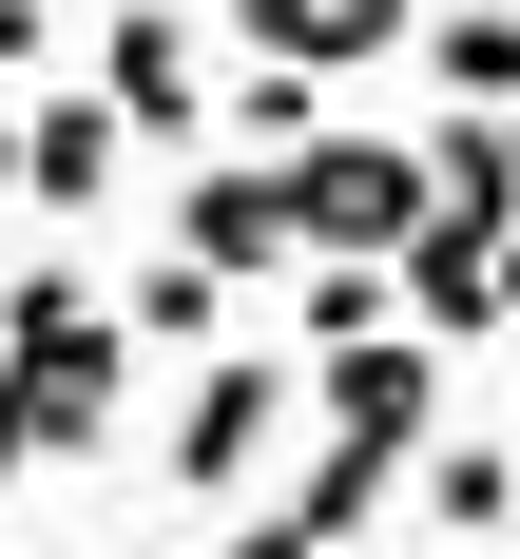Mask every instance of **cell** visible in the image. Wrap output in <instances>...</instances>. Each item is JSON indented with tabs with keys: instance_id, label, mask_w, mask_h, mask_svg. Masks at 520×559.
I'll return each mask as SVG.
<instances>
[{
	"instance_id": "obj_1",
	"label": "cell",
	"mask_w": 520,
	"mask_h": 559,
	"mask_svg": "<svg viewBox=\"0 0 520 559\" xmlns=\"http://www.w3.org/2000/svg\"><path fill=\"white\" fill-rule=\"evenodd\" d=\"M0 367H20V405H39V463H97L116 444V386H135V329H116L77 271H20L0 289Z\"/></svg>"
},
{
	"instance_id": "obj_7",
	"label": "cell",
	"mask_w": 520,
	"mask_h": 559,
	"mask_svg": "<svg viewBox=\"0 0 520 559\" xmlns=\"http://www.w3.org/2000/svg\"><path fill=\"white\" fill-rule=\"evenodd\" d=\"M404 20H424V0H231V58H309V78H366V58H404Z\"/></svg>"
},
{
	"instance_id": "obj_2",
	"label": "cell",
	"mask_w": 520,
	"mask_h": 559,
	"mask_svg": "<svg viewBox=\"0 0 520 559\" xmlns=\"http://www.w3.org/2000/svg\"><path fill=\"white\" fill-rule=\"evenodd\" d=\"M270 174H289V251H366V271H386L404 213H424V155H404V135H347V116H309Z\"/></svg>"
},
{
	"instance_id": "obj_3",
	"label": "cell",
	"mask_w": 520,
	"mask_h": 559,
	"mask_svg": "<svg viewBox=\"0 0 520 559\" xmlns=\"http://www.w3.org/2000/svg\"><path fill=\"white\" fill-rule=\"evenodd\" d=\"M270 463H289V347H213L173 405V502H251Z\"/></svg>"
},
{
	"instance_id": "obj_5",
	"label": "cell",
	"mask_w": 520,
	"mask_h": 559,
	"mask_svg": "<svg viewBox=\"0 0 520 559\" xmlns=\"http://www.w3.org/2000/svg\"><path fill=\"white\" fill-rule=\"evenodd\" d=\"M173 251L231 271V289H270V271H289V174H270V155H213L193 193H173Z\"/></svg>"
},
{
	"instance_id": "obj_8",
	"label": "cell",
	"mask_w": 520,
	"mask_h": 559,
	"mask_svg": "<svg viewBox=\"0 0 520 559\" xmlns=\"http://www.w3.org/2000/svg\"><path fill=\"white\" fill-rule=\"evenodd\" d=\"M404 483H424V521H444V540H520V444H444V425H424V444H404Z\"/></svg>"
},
{
	"instance_id": "obj_6",
	"label": "cell",
	"mask_w": 520,
	"mask_h": 559,
	"mask_svg": "<svg viewBox=\"0 0 520 559\" xmlns=\"http://www.w3.org/2000/svg\"><path fill=\"white\" fill-rule=\"evenodd\" d=\"M116 174H135V135H116V97H97V78L20 97V193H39V213H116Z\"/></svg>"
},
{
	"instance_id": "obj_10",
	"label": "cell",
	"mask_w": 520,
	"mask_h": 559,
	"mask_svg": "<svg viewBox=\"0 0 520 559\" xmlns=\"http://www.w3.org/2000/svg\"><path fill=\"white\" fill-rule=\"evenodd\" d=\"M116 329H135V347H213V329H231V271H193V251H155Z\"/></svg>"
},
{
	"instance_id": "obj_14",
	"label": "cell",
	"mask_w": 520,
	"mask_h": 559,
	"mask_svg": "<svg viewBox=\"0 0 520 559\" xmlns=\"http://www.w3.org/2000/svg\"><path fill=\"white\" fill-rule=\"evenodd\" d=\"M501 329H520V213H501Z\"/></svg>"
},
{
	"instance_id": "obj_16",
	"label": "cell",
	"mask_w": 520,
	"mask_h": 559,
	"mask_svg": "<svg viewBox=\"0 0 520 559\" xmlns=\"http://www.w3.org/2000/svg\"><path fill=\"white\" fill-rule=\"evenodd\" d=\"M0 289H20V251H0Z\"/></svg>"
},
{
	"instance_id": "obj_15",
	"label": "cell",
	"mask_w": 520,
	"mask_h": 559,
	"mask_svg": "<svg viewBox=\"0 0 520 559\" xmlns=\"http://www.w3.org/2000/svg\"><path fill=\"white\" fill-rule=\"evenodd\" d=\"M0 193H20V97H0Z\"/></svg>"
},
{
	"instance_id": "obj_4",
	"label": "cell",
	"mask_w": 520,
	"mask_h": 559,
	"mask_svg": "<svg viewBox=\"0 0 520 559\" xmlns=\"http://www.w3.org/2000/svg\"><path fill=\"white\" fill-rule=\"evenodd\" d=\"M97 97H116V135H135V155H193V135H213V58H193V20H173V0H135V20L97 39Z\"/></svg>"
},
{
	"instance_id": "obj_9",
	"label": "cell",
	"mask_w": 520,
	"mask_h": 559,
	"mask_svg": "<svg viewBox=\"0 0 520 559\" xmlns=\"http://www.w3.org/2000/svg\"><path fill=\"white\" fill-rule=\"evenodd\" d=\"M404 58L444 97H520V0H444V20H404Z\"/></svg>"
},
{
	"instance_id": "obj_11",
	"label": "cell",
	"mask_w": 520,
	"mask_h": 559,
	"mask_svg": "<svg viewBox=\"0 0 520 559\" xmlns=\"http://www.w3.org/2000/svg\"><path fill=\"white\" fill-rule=\"evenodd\" d=\"M309 116H328V78H309V58H231V135H251V155H289Z\"/></svg>"
},
{
	"instance_id": "obj_12",
	"label": "cell",
	"mask_w": 520,
	"mask_h": 559,
	"mask_svg": "<svg viewBox=\"0 0 520 559\" xmlns=\"http://www.w3.org/2000/svg\"><path fill=\"white\" fill-rule=\"evenodd\" d=\"M0 78H58V0H0Z\"/></svg>"
},
{
	"instance_id": "obj_13",
	"label": "cell",
	"mask_w": 520,
	"mask_h": 559,
	"mask_svg": "<svg viewBox=\"0 0 520 559\" xmlns=\"http://www.w3.org/2000/svg\"><path fill=\"white\" fill-rule=\"evenodd\" d=\"M39 483V405H20V367H0V502Z\"/></svg>"
}]
</instances>
